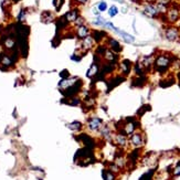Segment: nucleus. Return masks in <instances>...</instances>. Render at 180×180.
Instances as JSON below:
<instances>
[{"label": "nucleus", "instance_id": "f3484780", "mask_svg": "<svg viewBox=\"0 0 180 180\" xmlns=\"http://www.w3.org/2000/svg\"><path fill=\"white\" fill-rule=\"evenodd\" d=\"M106 36V33L103 31H94V33H93V38L95 39V41H101L102 39H103V36Z\"/></svg>", "mask_w": 180, "mask_h": 180}, {"label": "nucleus", "instance_id": "9b49d317", "mask_svg": "<svg viewBox=\"0 0 180 180\" xmlns=\"http://www.w3.org/2000/svg\"><path fill=\"white\" fill-rule=\"evenodd\" d=\"M97 72H99V65L97 64H93L90 68V70L87 71V77L94 76V75L97 74Z\"/></svg>", "mask_w": 180, "mask_h": 180}, {"label": "nucleus", "instance_id": "39448f33", "mask_svg": "<svg viewBox=\"0 0 180 180\" xmlns=\"http://www.w3.org/2000/svg\"><path fill=\"white\" fill-rule=\"evenodd\" d=\"M131 143L134 146H136V147L141 146L143 145V137H141V135L140 134H134L131 137Z\"/></svg>", "mask_w": 180, "mask_h": 180}, {"label": "nucleus", "instance_id": "6e6552de", "mask_svg": "<svg viewBox=\"0 0 180 180\" xmlns=\"http://www.w3.org/2000/svg\"><path fill=\"white\" fill-rule=\"evenodd\" d=\"M64 18L66 19L68 21H75L77 19V10H72V11H70L68 14L64 16Z\"/></svg>", "mask_w": 180, "mask_h": 180}, {"label": "nucleus", "instance_id": "393cba45", "mask_svg": "<svg viewBox=\"0 0 180 180\" xmlns=\"http://www.w3.org/2000/svg\"><path fill=\"white\" fill-rule=\"evenodd\" d=\"M174 175H175V176H179L180 175V164H179V165H177V167L175 168Z\"/></svg>", "mask_w": 180, "mask_h": 180}, {"label": "nucleus", "instance_id": "0eeeda50", "mask_svg": "<svg viewBox=\"0 0 180 180\" xmlns=\"http://www.w3.org/2000/svg\"><path fill=\"white\" fill-rule=\"evenodd\" d=\"M131 61H128V60H124L122 62V64H121V69H122V71L125 74H127V73L131 71Z\"/></svg>", "mask_w": 180, "mask_h": 180}, {"label": "nucleus", "instance_id": "4be33fe9", "mask_svg": "<svg viewBox=\"0 0 180 180\" xmlns=\"http://www.w3.org/2000/svg\"><path fill=\"white\" fill-rule=\"evenodd\" d=\"M63 1L64 0H54V6L56 7V10L61 9V7L63 5Z\"/></svg>", "mask_w": 180, "mask_h": 180}, {"label": "nucleus", "instance_id": "a211bd4d", "mask_svg": "<svg viewBox=\"0 0 180 180\" xmlns=\"http://www.w3.org/2000/svg\"><path fill=\"white\" fill-rule=\"evenodd\" d=\"M124 81V79L123 77H119V76H117V77H115L113 81H111V83H109V87H114V86H116V85H118L121 82H123Z\"/></svg>", "mask_w": 180, "mask_h": 180}, {"label": "nucleus", "instance_id": "cd10ccee", "mask_svg": "<svg viewBox=\"0 0 180 180\" xmlns=\"http://www.w3.org/2000/svg\"><path fill=\"white\" fill-rule=\"evenodd\" d=\"M24 17H26V12H24V11H21V12H20V16H19V20L22 21L23 19H24Z\"/></svg>", "mask_w": 180, "mask_h": 180}, {"label": "nucleus", "instance_id": "412c9836", "mask_svg": "<svg viewBox=\"0 0 180 180\" xmlns=\"http://www.w3.org/2000/svg\"><path fill=\"white\" fill-rule=\"evenodd\" d=\"M117 14H118V9H117L116 7H115V6L111 7V9H109V16H111V17H115Z\"/></svg>", "mask_w": 180, "mask_h": 180}, {"label": "nucleus", "instance_id": "b1692460", "mask_svg": "<svg viewBox=\"0 0 180 180\" xmlns=\"http://www.w3.org/2000/svg\"><path fill=\"white\" fill-rule=\"evenodd\" d=\"M61 76H62V79H63V80L69 79V72L66 71V70H64L63 72H61Z\"/></svg>", "mask_w": 180, "mask_h": 180}, {"label": "nucleus", "instance_id": "2eb2a0df", "mask_svg": "<svg viewBox=\"0 0 180 180\" xmlns=\"http://www.w3.org/2000/svg\"><path fill=\"white\" fill-rule=\"evenodd\" d=\"M116 141L118 145H121V146H125L127 143V139L126 137L124 135H122V134H118V135L116 136Z\"/></svg>", "mask_w": 180, "mask_h": 180}, {"label": "nucleus", "instance_id": "4468645a", "mask_svg": "<svg viewBox=\"0 0 180 180\" xmlns=\"http://www.w3.org/2000/svg\"><path fill=\"white\" fill-rule=\"evenodd\" d=\"M92 45H93V39L91 36L84 38V40H83V48L84 49H90V48H92Z\"/></svg>", "mask_w": 180, "mask_h": 180}, {"label": "nucleus", "instance_id": "f257e3e1", "mask_svg": "<svg viewBox=\"0 0 180 180\" xmlns=\"http://www.w3.org/2000/svg\"><path fill=\"white\" fill-rule=\"evenodd\" d=\"M169 64H170V59L166 56V55H160L155 61V66H156V69L159 72L166 71L167 68L169 66Z\"/></svg>", "mask_w": 180, "mask_h": 180}, {"label": "nucleus", "instance_id": "a878e982", "mask_svg": "<svg viewBox=\"0 0 180 180\" xmlns=\"http://www.w3.org/2000/svg\"><path fill=\"white\" fill-rule=\"evenodd\" d=\"M96 52H97V53H99V54H103V53H105V52H106V49H105L104 46H99Z\"/></svg>", "mask_w": 180, "mask_h": 180}, {"label": "nucleus", "instance_id": "aec40b11", "mask_svg": "<svg viewBox=\"0 0 180 180\" xmlns=\"http://www.w3.org/2000/svg\"><path fill=\"white\" fill-rule=\"evenodd\" d=\"M68 127L69 128H71L72 131H76V129H80V128H81V123L74 122V123H72V124H69Z\"/></svg>", "mask_w": 180, "mask_h": 180}, {"label": "nucleus", "instance_id": "423d86ee", "mask_svg": "<svg viewBox=\"0 0 180 180\" xmlns=\"http://www.w3.org/2000/svg\"><path fill=\"white\" fill-rule=\"evenodd\" d=\"M168 19H169V21L170 22H175L177 19L179 18V11L176 9V8H172L168 11Z\"/></svg>", "mask_w": 180, "mask_h": 180}, {"label": "nucleus", "instance_id": "c756f323", "mask_svg": "<svg viewBox=\"0 0 180 180\" xmlns=\"http://www.w3.org/2000/svg\"><path fill=\"white\" fill-rule=\"evenodd\" d=\"M116 1H118V2H124V0H116Z\"/></svg>", "mask_w": 180, "mask_h": 180}, {"label": "nucleus", "instance_id": "1a4fd4ad", "mask_svg": "<svg viewBox=\"0 0 180 180\" xmlns=\"http://www.w3.org/2000/svg\"><path fill=\"white\" fill-rule=\"evenodd\" d=\"M89 34V28L85 27V26H82V27L79 28L77 30V36L79 38H86Z\"/></svg>", "mask_w": 180, "mask_h": 180}, {"label": "nucleus", "instance_id": "7c9ffc66", "mask_svg": "<svg viewBox=\"0 0 180 180\" xmlns=\"http://www.w3.org/2000/svg\"><path fill=\"white\" fill-rule=\"evenodd\" d=\"M14 1H19V0H14Z\"/></svg>", "mask_w": 180, "mask_h": 180}, {"label": "nucleus", "instance_id": "dca6fc26", "mask_svg": "<svg viewBox=\"0 0 180 180\" xmlns=\"http://www.w3.org/2000/svg\"><path fill=\"white\" fill-rule=\"evenodd\" d=\"M124 129H125V133H126V134H128V135H129V134H133V133H134V131H135V125H134V123H127L126 124V126H125V128H124Z\"/></svg>", "mask_w": 180, "mask_h": 180}, {"label": "nucleus", "instance_id": "5701e85b", "mask_svg": "<svg viewBox=\"0 0 180 180\" xmlns=\"http://www.w3.org/2000/svg\"><path fill=\"white\" fill-rule=\"evenodd\" d=\"M106 9H107V5H106V2H105V1L99 2V11H105Z\"/></svg>", "mask_w": 180, "mask_h": 180}, {"label": "nucleus", "instance_id": "6ab92c4d", "mask_svg": "<svg viewBox=\"0 0 180 180\" xmlns=\"http://www.w3.org/2000/svg\"><path fill=\"white\" fill-rule=\"evenodd\" d=\"M104 179L105 180H114L115 179V176L113 174L112 171H104Z\"/></svg>", "mask_w": 180, "mask_h": 180}, {"label": "nucleus", "instance_id": "f03ea898", "mask_svg": "<svg viewBox=\"0 0 180 180\" xmlns=\"http://www.w3.org/2000/svg\"><path fill=\"white\" fill-rule=\"evenodd\" d=\"M145 14L149 16V17H155L158 14V10L156 6L154 5H146L145 6Z\"/></svg>", "mask_w": 180, "mask_h": 180}, {"label": "nucleus", "instance_id": "ddd939ff", "mask_svg": "<svg viewBox=\"0 0 180 180\" xmlns=\"http://www.w3.org/2000/svg\"><path fill=\"white\" fill-rule=\"evenodd\" d=\"M116 31L121 34V36L124 38V40L126 41V42H134L135 41V39H134V36H129V34H127V33H125V32H123V31H121V30H118V29H116Z\"/></svg>", "mask_w": 180, "mask_h": 180}, {"label": "nucleus", "instance_id": "7ed1b4c3", "mask_svg": "<svg viewBox=\"0 0 180 180\" xmlns=\"http://www.w3.org/2000/svg\"><path fill=\"white\" fill-rule=\"evenodd\" d=\"M166 38L169 41H175L178 38V30L175 28H170V29H167L166 31Z\"/></svg>", "mask_w": 180, "mask_h": 180}, {"label": "nucleus", "instance_id": "c85d7f7f", "mask_svg": "<svg viewBox=\"0 0 180 180\" xmlns=\"http://www.w3.org/2000/svg\"><path fill=\"white\" fill-rule=\"evenodd\" d=\"M77 2H80V4H85L87 0H76Z\"/></svg>", "mask_w": 180, "mask_h": 180}, {"label": "nucleus", "instance_id": "9d476101", "mask_svg": "<svg viewBox=\"0 0 180 180\" xmlns=\"http://www.w3.org/2000/svg\"><path fill=\"white\" fill-rule=\"evenodd\" d=\"M109 45H111V48H112V51H115V52L122 51L121 44H119L116 40H114V39H111V40H109Z\"/></svg>", "mask_w": 180, "mask_h": 180}, {"label": "nucleus", "instance_id": "f8f14e48", "mask_svg": "<svg viewBox=\"0 0 180 180\" xmlns=\"http://www.w3.org/2000/svg\"><path fill=\"white\" fill-rule=\"evenodd\" d=\"M105 59H106L107 61H109V62H114L117 58L112 50H106V52H105Z\"/></svg>", "mask_w": 180, "mask_h": 180}, {"label": "nucleus", "instance_id": "20e7f679", "mask_svg": "<svg viewBox=\"0 0 180 180\" xmlns=\"http://www.w3.org/2000/svg\"><path fill=\"white\" fill-rule=\"evenodd\" d=\"M102 125V121L99 118H93L89 122V127L91 131H97Z\"/></svg>", "mask_w": 180, "mask_h": 180}, {"label": "nucleus", "instance_id": "bb28decb", "mask_svg": "<svg viewBox=\"0 0 180 180\" xmlns=\"http://www.w3.org/2000/svg\"><path fill=\"white\" fill-rule=\"evenodd\" d=\"M75 22L77 23V26L82 27V26H83V22H84V21H83V19H82V18H77L76 20H75Z\"/></svg>", "mask_w": 180, "mask_h": 180}]
</instances>
